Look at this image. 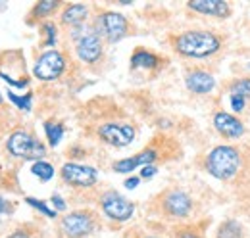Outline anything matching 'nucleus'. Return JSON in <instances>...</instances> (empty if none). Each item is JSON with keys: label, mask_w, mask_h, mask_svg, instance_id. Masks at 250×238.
I'll use <instances>...</instances> for the list:
<instances>
[{"label": "nucleus", "mask_w": 250, "mask_h": 238, "mask_svg": "<svg viewBox=\"0 0 250 238\" xmlns=\"http://www.w3.org/2000/svg\"><path fill=\"white\" fill-rule=\"evenodd\" d=\"M162 209L171 219H187L192 213V198L185 190L171 188L162 196Z\"/></svg>", "instance_id": "nucleus-5"}, {"label": "nucleus", "mask_w": 250, "mask_h": 238, "mask_svg": "<svg viewBox=\"0 0 250 238\" xmlns=\"http://www.w3.org/2000/svg\"><path fill=\"white\" fill-rule=\"evenodd\" d=\"M212 123H214V127H216L219 135L229 139V140H239L245 135V123L229 112H223V110L216 112Z\"/></svg>", "instance_id": "nucleus-12"}, {"label": "nucleus", "mask_w": 250, "mask_h": 238, "mask_svg": "<svg viewBox=\"0 0 250 238\" xmlns=\"http://www.w3.org/2000/svg\"><path fill=\"white\" fill-rule=\"evenodd\" d=\"M135 127L129 123H104L98 127V137L110 144V146H118L124 148L129 146L135 140Z\"/></svg>", "instance_id": "nucleus-8"}, {"label": "nucleus", "mask_w": 250, "mask_h": 238, "mask_svg": "<svg viewBox=\"0 0 250 238\" xmlns=\"http://www.w3.org/2000/svg\"><path fill=\"white\" fill-rule=\"evenodd\" d=\"M44 33H46L44 46H54V42H56V25L54 23H44Z\"/></svg>", "instance_id": "nucleus-26"}, {"label": "nucleus", "mask_w": 250, "mask_h": 238, "mask_svg": "<svg viewBox=\"0 0 250 238\" xmlns=\"http://www.w3.org/2000/svg\"><path fill=\"white\" fill-rule=\"evenodd\" d=\"M60 175L63 182L73 188H91L98 180V171L91 165H81V163H65Z\"/></svg>", "instance_id": "nucleus-6"}, {"label": "nucleus", "mask_w": 250, "mask_h": 238, "mask_svg": "<svg viewBox=\"0 0 250 238\" xmlns=\"http://www.w3.org/2000/svg\"><path fill=\"white\" fill-rule=\"evenodd\" d=\"M158 158V154L154 150H145L133 158H125L114 163V171L116 173H131L137 167H145V165H152V161Z\"/></svg>", "instance_id": "nucleus-15"}, {"label": "nucleus", "mask_w": 250, "mask_h": 238, "mask_svg": "<svg viewBox=\"0 0 250 238\" xmlns=\"http://www.w3.org/2000/svg\"><path fill=\"white\" fill-rule=\"evenodd\" d=\"M75 52L85 63H94L102 58V37L96 33V29L83 31V35L75 40Z\"/></svg>", "instance_id": "nucleus-11"}, {"label": "nucleus", "mask_w": 250, "mask_h": 238, "mask_svg": "<svg viewBox=\"0 0 250 238\" xmlns=\"http://www.w3.org/2000/svg\"><path fill=\"white\" fill-rule=\"evenodd\" d=\"M89 14V8L85 4H69L62 12V23L65 25H81Z\"/></svg>", "instance_id": "nucleus-16"}, {"label": "nucleus", "mask_w": 250, "mask_h": 238, "mask_svg": "<svg viewBox=\"0 0 250 238\" xmlns=\"http://www.w3.org/2000/svg\"><path fill=\"white\" fill-rule=\"evenodd\" d=\"M60 8V2H56V0H42V2H39L37 6H35V10H33V14L37 16V18H46V16H50L54 10H58Z\"/></svg>", "instance_id": "nucleus-22"}, {"label": "nucleus", "mask_w": 250, "mask_h": 238, "mask_svg": "<svg viewBox=\"0 0 250 238\" xmlns=\"http://www.w3.org/2000/svg\"><path fill=\"white\" fill-rule=\"evenodd\" d=\"M27 204H29V206H33L35 209H39V211H42V213H44L46 217H50V219H54V217L58 215L54 209H50L46 204H44V202H39V200H35V198H27Z\"/></svg>", "instance_id": "nucleus-24"}, {"label": "nucleus", "mask_w": 250, "mask_h": 238, "mask_svg": "<svg viewBox=\"0 0 250 238\" xmlns=\"http://www.w3.org/2000/svg\"><path fill=\"white\" fill-rule=\"evenodd\" d=\"M8 96H10V100H12V102H14L18 108H23V110H31V94H27V96L20 98V96H16L14 92H10Z\"/></svg>", "instance_id": "nucleus-25"}, {"label": "nucleus", "mask_w": 250, "mask_h": 238, "mask_svg": "<svg viewBox=\"0 0 250 238\" xmlns=\"http://www.w3.org/2000/svg\"><path fill=\"white\" fill-rule=\"evenodd\" d=\"M218 238H243V225L235 219H227L219 225Z\"/></svg>", "instance_id": "nucleus-18"}, {"label": "nucleus", "mask_w": 250, "mask_h": 238, "mask_svg": "<svg viewBox=\"0 0 250 238\" xmlns=\"http://www.w3.org/2000/svg\"><path fill=\"white\" fill-rule=\"evenodd\" d=\"M188 10L202 14V16H212V18H229L231 16V4L225 0H190L187 4Z\"/></svg>", "instance_id": "nucleus-13"}, {"label": "nucleus", "mask_w": 250, "mask_h": 238, "mask_svg": "<svg viewBox=\"0 0 250 238\" xmlns=\"http://www.w3.org/2000/svg\"><path fill=\"white\" fill-rule=\"evenodd\" d=\"M63 67H65V60L62 54L58 50H48L37 60L33 73L41 81H54L63 73Z\"/></svg>", "instance_id": "nucleus-10"}, {"label": "nucleus", "mask_w": 250, "mask_h": 238, "mask_svg": "<svg viewBox=\"0 0 250 238\" xmlns=\"http://www.w3.org/2000/svg\"><path fill=\"white\" fill-rule=\"evenodd\" d=\"M175 238H202V237L196 233V229L185 227V229H179V231L175 233Z\"/></svg>", "instance_id": "nucleus-27"}, {"label": "nucleus", "mask_w": 250, "mask_h": 238, "mask_svg": "<svg viewBox=\"0 0 250 238\" xmlns=\"http://www.w3.org/2000/svg\"><path fill=\"white\" fill-rule=\"evenodd\" d=\"M158 56H154L152 52H148V50H137L133 56H131V67L133 69H139V67H143V69H152V67H156L158 65Z\"/></svg>", "instance_id": "nucleus-17"}, {"label": "nucleus", "mask_w": 250, "mask_h": 238, "mask_svg": "<svg viewBox=\"0 0 250 238\" xmlns=\"http://www.w3.org/2000/svg\"><path fill=\"white\" fill-rule=\"evenodd\" d=\"M52 204L56 206V211H63L65 209V202L62 200V196H58V194L52 196Z\"/></svg>", "instance_id": "nucleus-29"}, {"label": "nucleus", "mask_w": 250, "mask_h": 238, "mask_svg": "<svg viewBox=\"0 0 250 238\" xmlns=\"http://www.w3.org/2000/svg\"><path fill=\"white\" fill-rule=\"evenodd\" d=\"M175 50L185 58H210L221 50V39L212 31H185L175 39Z\"/></svg>", "instance_id": "nucleus-1"}, {"label": "nucleus", "mask_w": 250, "mask_h": 238, "mask_svg": "<svg viewBox=\"0 0 250 238\" xmlns=\"http://www.w3.org/2000/svg\"><path fill=\"white\" fill-rule=\"evenodd\" d=\"M139 180H141V178H139V177H131V178H127V180H125V188H129V190H133V188H137V186H139Z\"/></svg>", "instance_id": "nucleus-30"}, {"label": "nucleus", "mask_w": 250, "mask_h": 238, "mask_svg": "<svg viewBox=\"0 0 250 238\" xmlns=\"http://www.w3.org/2000/svg\"><path fill=\"white\" fill-rule=\"evenodd\" d=\"M44 131H46V139H48L50 146H58L60 140H62V137H63L62 125H60V123H52V121H48V123H44Z\"/></svg>", "instance_id": "nucleus-20"}, {"label": "nucleus", "mask_w": 250, "mask_h": 238, "mask_svg": "<svg viewBox=\"0 0 250 238\" xmlns=\"http://www.w3.org/2000/svg\"><path fill=\"white\" fill-rule=\"evenodd\" d=\"M31 171H33V175H35V177H39L41 180H44V182L54 177V167H52L48 161H42V159L33 163Z\"/></svg>", "instance_id": "nucleus-21"}, {"label": "nucleus", "mask_w": 250, "mask_h": 238, "mask_svg": "<svg viewBox=\"0 0 250 238\" xmlns=\"http://www.w3.org/2000/svg\"><path fill=\"white\" fill-rule=\"evenodd\" d=\"M243 167L241 150L231 144H219L206 156V171L218 180H231Z\"/></svg>", "instance_id": "nucleus-2"}, {"label": "nucleus", "mask_w": 250, "mask_h": 238, "mask_svg": "<svg viewBox=\"0 0 250 238\" xmlns=\"http://www.w3.org/2000/svg\"><path fill=\"white\" fill-rule=\"evenodd\" d=\"M96 33L104 37L108 42H118L129 33V21L124 14L104 12L96 21Z\"/></svg>", "instance_id": "nucleus-4"}, {"label": "nucleus", "mask_w": 250, "mask_h": 238, "mask_svg": "<svg viewBox=\"0 0 250 238\" xmlns=\"http://www.w3.org/2000/svg\"><path fill=\"white\" fill-rule=\"evenodd\" d=\"M8 238H31V237H29V235H27L25 231H16L14 235H10Z\"/></svg>", "instance_id": "nucleus-31"}, {"label": "nucleus", "mask_w": 250, "mask_h": 238, "mask_svg": "<svg viewBox=\"0 0 250 238\" xmlns=\"http://www.w3.org/2000/svg\"><path fill=\"white\" fill-rule=\"evenodd\" d=\"M229 94H237L241 98H250V77H239L231 81L229 85Z\"/></svg>", "instance_id": "nucleus-19"}, {"label": "nucleus", "mask_w": 250, "mask_h": 238, "mask_svg": "<svg viewBox=\"0 0 250 238\" xmlns=\"http://www.w3.org/2000/svg\"><path fill=\"white\" fill-rule=\"evenodd\" d=\"M229 106L235 114H243L247 108V98H241L237 94H229Z\"/></svg>", "instance_id": "nucleus-23"}, {"label": "nucleus", "mask_w": 250, "mask_h": 238, "mask_svg": "<svg viewBox=\"0 0 250 238\" xmlns=\"http://www.w3.org/2000/svg\"><path fill=\"white\" fill-rule=\"evenodd\" d=\"M185 85L194 94H200V96L202 94H210L216 87V77L206 69H194V71L187 73Z\"/></svg>", "instance_id": "nucleus-14"}, {"label": "nucleus", "mask_w": 250, "mask_h": 238, "mask_svg": "<svg viewBox=\"0 0 250 238\" xmlns=\"http://www.w3.org/2000/svg\"><path fill=\"white\" fill-rule=\"evenodd\" d=\"M156 173H158V169L154 165H145V167L141 169V177L143 178H152Z\"/></svg>", "instance_id": "nucleus-28"}, {"label": "nucleus", "mask_w": 250, "mask_h": 238, "mask_svg": "<svg viewBox=\"0 0 250 238\" xmlns=\"http://www.w3.org/2000/svg\"><path fill=\"white\" fill-rule=\"evenodd\" d=\"M60 225L67 238H83L94 231V217L91 211H73L63 215Z\"/></svg>", "instance_id": "nucleus-7"}, {"label": "nucleus", "mask_w": 250, "mask_h": 238, "mask_svg": "<svg viewBox=\"0 0 250 238\" xmlns=\"http://www.w3.org/2000/svg\"><path fill=\"white\" fill-rule=\"evenodd\" d=\"M8 150L16 158L33 159V161H41L46 156L44 144L39 139H35L33 135L25 133V131H18L8 139Z\"/></svg>", "instance_id": "nucleus-3"}, {"label": "nucleus", "mask_w": 250, "mask_h": 238, "mask_svg": "<svg viewBox=\"0 0 250 238\" xmlns=\"http://www.w3.org/2000/svg\"><path fill=\"white\" fill-rule=\"evenodd\" d=\"M146 238H154V237H146Z\"/></svg>", "instance_id": "nucleus-32"}, {"label": "nucleus", "mask_w": 250, "mask_h": 238, "mask_svg": "<svg viewBox=\"0 0 250 238\" xmlns=\"http://www.w3.org/2000/svg\"><path fill=\"white\" fill-rule=\"evenodd\" d=\"M100 206H102V211L114 221H127L135 213V206L116 190H108L106 194H102Z\"/></svg>", "instance_id": "nucleus-9"}]
</instances>
